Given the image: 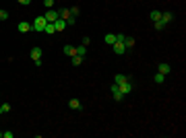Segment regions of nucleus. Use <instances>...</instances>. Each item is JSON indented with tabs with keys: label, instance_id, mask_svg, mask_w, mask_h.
<instances>
[{
	"label": "nucleus",
	"instance_id": "nucleus-1",
	"mask_svg": "<svg viewBox=\"0 0 186 138\" xmlns=\"http://www.w3.org/2000/svg\"><path fill=\"white\" fill-rule=\"evenodd\" d=\"M46 23H48V21H46L43 17H37V19L33 21L31 29H33V31H42V33H43V27H46Z\"/></svg>",
	"mask_w": 186,
	"mask_h": 138
},
{
	"label": "nucleus",
	"instance_id": "nucleus-2",
	"mask_svg": "<svg viewBox=\"0 0 186 138\" xmlns=\"http://www.w3.org/2000/svg\"><path fill=\"white\" fill-rule=\"evenodd\" d=\"M31 60L35 62V66H42V50H39V48H33V50H31Z\"/></svg>",
	"mask_w": 186,
	"mask_h": 138
},
{
	"label": "nucleus",
	"instance_id": "nucleus-3",
	"mask_svg": "<svg viewBox=\"0 0 186 138\" xmlns=\"http://www.w3.org/2000/svg\"><path fill=\"white\" fill-rule=\"evenodd\" d=\"M120 93L122 95H128V93H132V80H126V83H122V85H118Z\"/></svg>",
	"mask_w": 186,
	"mask_h": 138
},
{
	"label": "nucleus",
	"instance_id": "nucleus-4",
	"mask_svg": "<svg viewBox=\"0 0 186 138\" xmlns=\"http://www.w3.org/2000/svg\"><path fill=\"white\" fill-rule=\"evenodd\" d=\"M112 50L118 54V56H122V54L126 52V48H124V43H122V41H114V43H112Z\"/></svg>",
	"mask_w": 186,
	"mask_h": 138
},
{
	"label": "nucleus",
	"instance_id": "nucleus-5",
	"mask_svg": "<svg viewBox=\"0 0 186 138\" xmlns=\"http://www.w3.org/2000/svg\"><path fill=\"white\" fill-rule=\"evenodd\" d=\"M43 19H46L48 23H54V21L58 19V10H52V9H48V12L43 15Z\"/></svg>",
	"mask_w": 186,
	"mask_h": 138
},
{
	"label": "nucleus",
	"instance_id": "nucleus-6",
	"mask_svg": "<svg viewBox=\"0 0 186 138\" xmlns=\"http://www.w3.org/2000/svg\"><path fill=\"white\" fill-rule=\"evenodd\" d=\"M112 95H114V99H116V101H122V99H124V95L120 93L118 85H112Z\"/></svg>",
	"mask_w": 186,
	"mask_h": 138
},
{
	"label": "nucleus",
	"instance_id": "nucleus-7",
	"mask_svg": "<svg viewBox=\"0 0 186 138\" xmlns=\"http://www.w3.org/2000/svg\"><path fill=\"white\" fill-rule=\"evenodd\" d=\"M169 70H172V66H169V64H166V62L157 64V72H161V74H169Z\"/></svg>",
	"mask_w": 186,
	"mask_h": 138
},
{
	"label": "nucleus",
	"instance_id": "nucleus-8",
	"mask_svg": "<svg viewBox=\"0 0 186 138\" xmlns=\"http://www.w3.org/2000/svg\"><path fill=\"white\" fill-rule=\"evenodd\" d=\"M159 21L163 23V25H168V23L174 21V15H172V12H161V19H159Z\"/></svg>",
	"mask_w": 186,
	"mask_h": 138
},
{
	"label": "nucleus",
	"instance_id": "nucleus-9",
	"mask_svg": "<svg viewBox=\"0 0 186 138\" xmlns=\"http://www.w3.org/2000/svg\"><path fill=\"white\" fill-rule=\"evenodd\" d=\"M54 27H56V31H64V27H66V21L58 17L56 21H54Z\"/></svg>",
	"mask_w": 186,
	"mask_h": 138
},
{
	"label": "nucleus",
	"instance_id": "nucleus-10",
	"mask_svg": "<svg viewBox=\"0 0 186 138\" xmlns=\"http://www.w3.org/2000/svg\"><path fill=\"white\" fill-rule=\"evenodd\" d=\"M19 31H21V33H27V31H31V25H29V23H27V21H21V23H19V27H17Z\"/></svg>",
	"mask_w": 186,
	"mask_h": 138
},
{
	"label": "nucleus",
	"instance_id": "nucleus-11",
	"mask_svg": "<svg viewBox=\"0 0 186 138\" xmlns=\"http://www.w3.org/2000/svg\"><path fill=\"white\" fill-rule=\"evenodd\" d=\"M126 80H130L126 74H116V76H114V85H122V83H126Z\"/></svg>",
	"mask_w": 186,
	"mask_h": 138
},
{
	"label": "nucleus",
	"instance_id": "nucleus-12",
	"mask_svg": "<svg viewBox=\"0 0 186 138\" xmlns=\"http://www.w3.org/2000/svg\"><path fill=\"white\" fill-rule=\"evenodd\" d=\"M64 54H66V56H70V58H73V56H76V48L75 45H64Z\"/></svg>",
	"mask_w": 186,
	"mask_h": 138
},
{
	"label": "nucleus",
	"instance_id": "nucleus-13",
	"mask_svg": "<svg viewBox=\"0 0 186 138\" xmlns=\"http://www.w3.org/2000/svg\"><path fill=\"white\" fill-rule=\"evenodd\" d=\"M149 19H151L153 23H157V21L161 19V12L159 10H151V12H149Z\"/></svg>",
	"mask_w": 186,
	"mask_h": 138
},
{
	"label": "nucleus",
	"instance_id": "nucleus-14",
	"mask_svg": "<svg viewBox=\"0 0 186 138\" xmlns=\"http://www.w3.org/2000/svg\"><path fill=\"white\" fill-rule=\"evenodd\" d=\"M58 17H60V19H64V21H66L68 17H73V15H70V9H62V10H58Z\"/></svg>",
	"mask_w": 186,
	"mask_h": 138
},
{
	"label": "nucleus",
	"instance_id": "nucleus-15",
	"mask_svg": "<svg viewBox=\"0 0 186 138\" xmlns=\"http://www.w3.org/2000/svg\"><path fill=\"white\" fill-rule=\"evenodd\" d=\"M43 33H56V27H54V23H46V27H43Z\"/></svg>",
	"mask_w": 186,
	"mask_h": 138
},
{
	"label": "nucleus",
	"instance_id": "nucleus-16",
	"mask_svg": "<svg viewBox=\"0 0 186 138\" xmlns=\"http://www.w3.org/2000/svg\"><path fill=\"white\" fill-rule=\"evenodd\" d=\"M68 107H70V109H81V101H79V99H70V101H68Z\"/></svg>",
	"mask_w": 186,
	"mask_h": 138
},
{
	"label": "nucleus",
	"instance_id": "nucleus-17",
	"mask_svg": "<svg viewBox=\"0 0 186 138\" xmlns=\"http://www.w3.org/2000/svg\"><path fill=\"white\" fill-rule=\"evenodd\" d=\"M122 43H124V48H126V50H130V48L135 45V39H132V37H128V35H126V37H124V41H122Z\"/></svg>",
	"mask_w": 186,
	"mask_h": 138
},
{
	"label": "nucleus",
	"instance_id": "nucleus-18",
	"mask_svg": "<svg viewBox=\"0 0 186 138\" xmlns=\"http://www.w3.org/2000/svg\"><path fill=\"white\" fill-rule=\"evenodd\" d=\"M85 54H87V45H83V43H81V45L76 48V56H83V58H85Z\"/></svg>",
	"mask_w": 186,
	"mask_h": 138
},
{
	"label": "nucleus",
	"instance_id": "nucleus-19",
	"mask_svg": "<svg viewBox=\"0 0 186 138\" xmlns=\"http://www.w3.org/2000/svg\"><path fill=\"white\" fill-rule=\"evenodd\" d=\"M153 80H155V83H157V85H161V83H166V74H161V72H157V74H155V78H153Z\"/></svg>",
	"mask_w": 186,
	"mask_h": 138
},
{
	"label": "nucleus",
	"instance_id": "nucleus-20",
	"mask_svg": "<svg viewBox=\"0 0 186 138\" xmlns=\"http://www.w3.org/2000/svg\"><path fill=\"white\" fill-rule=\"evenodd\" d=\"M103 41H106V43H110V45H112V43L116 41V35H114V33H108L106 37H103Z\"/></svg>",
	"mask_w": 186,
	"mask_h": 138
},
{
	"label": "nucleus",
	"instance_id": "nucleus-21",
	"mask_svg": "<svg viewBox=\"0 0 186 138\" xmlns=\"http://www.w3.org/2000/svg\"><path fill=\"white\" fill-rule=\"evenodd\" d=\"M73 64H75V66L83 64V56H73Z\"/></svg>",
	"mask_w": 186,
	"mask_h": 138
},
{
	"label": "nucleus",
	"instance_id": "nucleus-22",
	"mask_svg": "<svg viewBox=\"0 0 186 138\" xmlns=\"http://www.w3.org/2000/svg\"><path fill=\"white\" fill-rule=\"evenodd\" d=\"M6 19H9V12L4 9H0V21H6Z\"/></svg>",
	"mask_w": 186,
	"mask_h": 138
},
{
	"label": "nucleus",
	"instance_id": "nucleus-23",
	"mask_svg": "<svg viewBox=\"0 0 186 138\" xmlns=\"http://www.w3.org/2000/svg\"><path fill=\"white\" fill-rule=\"evenodd\" d=\"M70 15H73V17H79V15H81V10L76 9V6H73V9H70Z\"/></svg>",
	"mask_w": 186,
	"mask_h": 138
},
{
	"label": "nucleus",
	"instance_id": "nucleus-24",
	"mask_svg": "<svg viewBox=\"0 0 186 138\" xmlns=\"http://www.w3.org/2000/svg\"><path fill=\"white\" fill-rule=\"evenodd\" d=\"M43 6H46V9H52V6H54V0H43Z\"/></svg>",
	"mask_w": 186,
	"mask_h": 138
},
{
	"label": "nucleus",
	"instance_id": "nucleus-25",
	"mask_svg": "<svg viewBox=\"0 0 186 138\" xmlns=\"http://www.w3.org/2000/svg\"><path fill=\"white\" fill-rule=\"evenodd\" d=\"M153 25H155V29H157V31H161V29L166 27V25H163V23H161V21H157V23H153Z\"/></svg>",
	"mask_w": 186,
	"mask_h": 138
},
{
	"label": "nucleus",
	"instance_id": "nucleus-26",
	"mask_svg": "<svg viewBox=\"0 0 186 138\" xmlns=\"http://www.w3.org/2000/svg\"><path fill=\"white\" fill-rule=\"evenodd\" d=\"M0 107H2V113H4V111H9V109H10V105H9V103H2Z\"/></svg>",
	"mask_w": 186,
	"mask_h": 138
},
{
	"label": "nucleus",
	"instance_id": "nucleus-27",
	"mask_svg": "<svg viewBox=\"0 0 186 138\" xmlns=\"http://www.w3.org/2000/svg\"><path fill=\"white\" fill-rule=\"evenodd\" d=\"M75 21H76L75 17H68V19H66V25H75Z\"/></svg>",
	"mask_w": 186,
	"mask_h": 138
},
{
	"label": "nucleus",
	"instance_id": "nucleus-28",
	"mask_svg": "<svg viewBox=\"0 0 186 138\" xmlns=\"http://www.w3.org/2000/svg\"><path fill=\"white\" fill-rule=\"evenodd\" d=\"M17 2H21V4H25V6H27V4H31V0H17Z\"/></svg>",
	"mask_w": 186,
	"mask_h": 138
},
{
	"label": "nucleus",
	"instance_id": "nucleus-29",
	"mask_svg": "<svg viewBox=\"0 0 186 138\" xmlns=\"http://www.w3.org/2000/svg\"><path fill=\"white\" fill-rule=\"evenodd\" d=\"M0 113H2V107H0Z\"/></svg>",
	"mask_w": 186,
	"mask_h": 138
},
{
	"label": "nucleus",
	"instance_id": "nucleus-30",
	"mask_svg": "<svg viewBox=\"0 0 186 138\" xmlns=\"http://www.w3.org/2000/svg\"><path fill=\"white\" fill-rule=\"evenodd\" d=\"M0 136H2V132H0Z\"/></svg>",
	"mask_w": 186,
	"mask_h": 138
}]
</instances>
